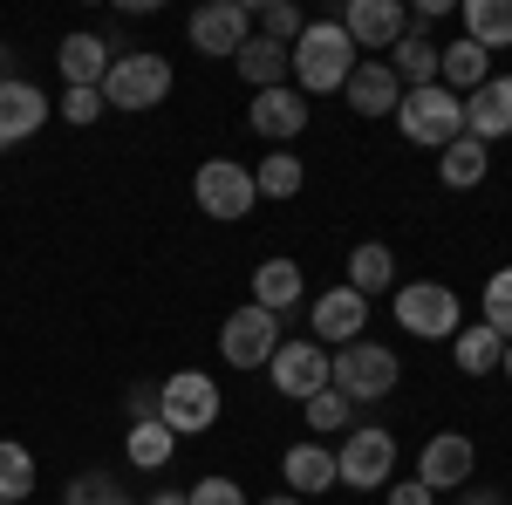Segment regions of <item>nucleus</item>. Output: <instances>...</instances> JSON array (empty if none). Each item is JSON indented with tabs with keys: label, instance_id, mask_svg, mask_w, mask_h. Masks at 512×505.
I'll return each instance as SVG.
<instances>
[{
	"label": "nucleus",
	"instance_id": "20",
	"mask_svg": "<svg viewBox=\"0 0 512 505\" xmlns=\"http://www.w3.org/2000/svg\"><path fill=\"white\" fill-rule=\"evenodd\" d=\"M280 478H287L294 499H315V492L335 485V451H328V444H294V451L280 458Z\"/></svg>",
	"mask_w": 512,
	"mask_h": 505
},
{
	"label": "nucleus",
	"instance_id": "37",
	"mask_svg": "<svg viewBox=\"0 0 512 505\" xmlns=\"http://www.w3.org/2000/svg\"><path fill=\"white\" fill-rule=\"evenodd\" d=\"M185 505H246V492H239L233 478H198L192 492H185Z\"/></svg>",
	"mask_w": 512,
	"mask_h": 505
},
{
	"label": "nucleus",
	"instance_id": "28",
	"mask_svg": "<svg viewBox=\"0 0 512 505\" xmlns=\"http://www.w3.org/2000/svg\"><path fill=\"white\" fill-rule=\"evenodd\" d=\"M383 62L396 69V82H403V89H424V82H437V41H424L417 28H410V35L383 55Z\"/></svg>",
	"mask_w": 512,
	"mask_h": 505
},
{
	"label": "nucleus",
	"instance_id": "42",
	"mask_svg": "<svg viewBox=\"0 0 512 505\" xmlns=\"http://www.w3.org/2000/svg\"><path fill=\"white\" fill-rule=\"evenodd\" d=\"M260 505H308V499H294V492H280V499H260Z\"/></svg>",
	"mask_w": 512,
	"mask_h": 505
},
{
	"label": "nucleus",
	"instance_id": "16",
	"mask_svg": "<svg viewBox=\"0 0 512 505\" xmlns=\"http://www.w3.org/2000/svg\"><path fill=\"white\" fill-rule=\"evenodd\" d=\"M41 123H48V96H41L35 82H21V76H0V151L28 144Z\"/></svg>",
	"mask_w": 512,
	"mask_h": 505
},
{
	"label": "nucleus",
	"instance_id": "45",
	"mask_svg": "<svg viewBox=\"0 0 512 505\" xmlns=\"http://www.w3.org/2000/svg\"><path fill=\"white\" fill-rule=\"evenodd\" d=\"M0 505H7V499H0Z\"/></svg>",
	"mask_w": 512,
	"mask_h": 505
},
{
	"label": "nucleus",
	"instance_id": "13",
	"mask_svg": "<svg viewBox=\"0 0 512 505\" xmlns=\"http://www.w3.org/2000/svg\"><path fill=\"white\" fill-rule=\"evenodd\" d=\"M342 96H349L355 117H396L403 82H396V69L383 62V55H362V62H355V76L342 82Z\"/></svg>",
	"mask_w": 512,
	"mask_h": 505
},
{
	"label": "nucleus",
	"instance_id": "27",
	"mask_svg": "<svg viewBox=\"0 0 512 505\" xmlns=\"http://www.w3.org/2000/svg\"><path fill=\"white\" fill-rule=\"evenodd\" d=\"M342 287H355L362 301L383 294V287H396V253H390V246H376V239L355 246V253H349V280H342Z\"/></svg>",
	"mask_w": 512,
	"mask_h": 505
},
{
	"label": "nucleus",
	"instance_id": "4",
	"mask_svg": "<svg viewBox=\"0 0 512 505\" xmlns=\"http://www.w3.org/2000/svg\"><path fill=\"white\" fill-rule=\"evenodd\" d=\"M396 328L417 335V342H451V335L465 328V308H458L451 287H437V280H410V287H396Z\"/></svg>",
	"mask_w": 512,
	"mask_h": 505
},
{
	"label": "nucleus",
	"instance_id": "35",
	"mask_svg": "<svg viewBox=\"0 0 512 505\" xmlns=\"http://www.w3.org/2000/svg\"><path fill=\"white\" fill-rule=\"evenodd\" d=\"M62 505H117V478H110V471H76L69 492H62Z\"/></svg>",
	"mask_w": 512,
	"mask_h": 505
},
{
	"label": "nucleus",
	"instance_id": "22",
	"mask_svg": "<svg viewBox=\"0 0 512 505\" xmlns=\"http://www.w3.org/2000/svg\"><path fill=\"white\" fill-rule=\"evenodd\" d=\"M485 171H492V151H485L478 137H458V144H444V151H437V178H444L451 192H472Z\"/></svg>",
	"mask_w": 512,
	"mask_h": 505
},
{
	"label": "nucleus",
	"instance_id": "34",
	"mask_svg": "<svg viewBox=\"0 0 512 505\" xmlns=\"http://www.w3.org/2000/svg\"><path fill=\"white\" fill-rule=\"evenodd\" d=\"M485 328H499L512 342V267H499L485 280Z\"/></svg>",
	"mask_w": 512,
	"mask_h": 505
},
{
	"label": "nucleus",
	"instance_id": "36",
	"mask_svg": "<svg viewBox=\"0 0 512 505\" xmlns=\"http://www.w3.org/2000/svg\"><path fill=\"white\" fill-rule=\"evenodd\" d=\"M103 110H110V103H103V89H62V123H96L103 117Z\"/></svg>",
	"mask_w": 512,
	"mask_h": 505
},
{
	"label": "nucleus",
	"instance_id": "12",
	"mask_svg": "<svg viewBox=\"0 0 512 505\" xmlns=\"http://www.w3.org/2000/svg\"><path fill=\"white\" fill-rule=\"evenodd\" d=\"M274 389L294 396V403L321 396V389H328V349H321V342H280L274 349Z\"/></svg>",
	"mask_w": 512,
	"mask_h": 505
},
{
	"label": "nucleus",
	"instance_id": "19",
	"mask_svg": "<svg viewBox=\"0 0 512 505\" xmlns=\"http://www.w3.org/2000/svg\"><path fill=\"white\" fill-rule=\"evenodd\" d=\"M55 69H62V82H69V89H103V76H110V41L89 35V28L62 35V48H55Z\"/></svg>",
	"mask_w": 512,
	"mask_h": 505
},
{
	"label": "nucleus",
	"instance_id": "33",
	"mask_svg": "<svg viewBox=\"0 0 512 505\" xmlns=\"http://www.w3.org/2000/svg\"><path fill=\"white\" fill-rule=\"evenodd\" d=\"M253 21H260V35L280 41V48H294V41H301V28H308L294 0H267V7H253Z\"/></svg>",
	"mask_w": 512,
	"mask_h": 505
},
{
	"label": "nucleus",
	"instance_id": "9",
	"mask_svg": "<svg viewBox=\"0 0 512 505\" xmlns=\"http://www.w3.org/2000/svg\"><path fill=\"white\" fill-rule=\"evenodd\" d=\"M185 35H192V48L198 55H239L246 41H253V7L246 0H205L192 21H185Z\"/></svg>",
	"mask_w": 512,
	"mask_h": 505
},
{
	"label": "nucleus",
	"instance_id": "17",
	"mask_svg": "<svg viewBox=\"0 0 512 505\" xmlns=\"http://www.w3.org/2000/svg\"><path fill=\"white\" fill-rule=\"evenodd\" d=\"M246 123H253V137H267V144H287V137H301L308 130V96L301 89H260L253 96V110H246Z\"/></svg>",
	"mask_w": 512,
	"mask_h": 505
},
{
	"label": "nucleus",
	"instance_id": "10",
	"mask_svg": "<svg viewBox=\"0 0 512 505\" xmlns=\"http://www.w3.org/2000/svg\"><path fill=\"white\" fill-rule=\"evenodd\" d=\"M219 349H226V362H233V369H260V362H274V349H280V314H267V308H253V301H246L239 314H226Z\"/></svg>",
	"mask_w": 512,
	"mask_h": 505
},
{
	"label": "nucleus",
	"instance_id": "7",
	"mask_svg": "<svg viewBox=\"0 0 512 505\" xmlns=\"http://www.w3.org/2000/svg\"><path fill=\"white\" fill-rule=\"evenodd\" d=\"M192 198H198L205 219L233 226V219L253 212V198H260V192H253V171H246V164H233V157H205L198 178H192Z\"/></svg>",
	"mask_w": 512,
	"mask_h": 505
},
{
	"label": "nucleus",
	"instance_id": "6",
	"mask_svg": "<svg viewBox=\"0 0 512 505\" xmlns=\"http://www.w3.org/2000/svg\"><path fill=\"white\" fill-rule=\"evenodd\" d=\"M396 376H403V362H396L383 342H349V349H335V362H328V383L342 389L349 403H376V396H390Z\"/></svg>",
	"mask_w": 512,
	"mask_h": 505
},
{
	"label": "nucleus",
	"instance_id": "32",
	"mask_svg": "<svg viewBox=\"0 0 512 505\" xmlns=\"http://www.w3.org/2000/svg\"><path fill=\"white\" fill-rule=\"evenodd\" d=\"M349 417H355V403L342 396V389L328 383L321 396H308V430L315 437H335V430H349Z\"/></svg>",
	"mask_w": 512,
	"mask_h": 505
},
{
	"label": "nucleus",
	"instance_id": "2",
	"mask_svg": "<svg viewBox=\"0 0 512 505\" xmlns=\"http://www.w3.org/2000/svg\"><path fill=\"white\" fill-rule=\"evenodd\" d=\"M396 130L410 137V144H458L465 137V96H451L444 82H424V89H403V103H396Z\"/></svg>",
	"mask_w": 512,
	"mask_h": 505
},
{
	"label": "nucleus",
	"instance_id": "40",
	"mask_svg": "<svg viewBox=\"0 0 512 505\" xmlns=\"http://www.w3.org/2000/svg\"><path fill=\"white\" fill-rule=\"evenodd\" d=\"M458 505H506V499H499V492H465Z\"/></svg>",
	"mask_w": 512,
	"mask_h": 505
},
{
	"label": "nucleus",
	"instance_id": "31",
	"mask_svg": "<svg viewBox=\"0 0 512 505\" xmlns=\"http://www.w3.org/2000/svg\"><path fill=\"white\" fill-rule=\"evenodd\" d=\"M28 492H35V451L14 444V437H0V499L21 505Z\"/></svg>",
	"mask_w": 512,
	"mask_h": 505
},
{
	"label": "nucleus",
	"instance_id": "8",
	"mask_svg": "<svg viewBox=\"0 0 512 505\" xmlns=\"http://www.w3.org/2000/svg\"><path fill=\"white\" fill-rule=\"evenodd\" d=\"M396 471V437L376 424L349 430V444L335 451V485H355V492H383Z\"/></svg>",
	"mask_w": 512,
	"mask_h": 505
},
{
	"label": "nucleus",
	"instance_id": "14",
	"mask_svg": "<svg viewBox=\"0 0 512 505\" xmlns=\"http://www.w3.org/2000/svg\"><path fill=\"white\" fill-rule=\"evenodd\" d=\"M472 471H478L472 437H458V430H437L431 444H424V458H417V485H431V492H451V485H465Z\"/></svg>",
	"mask_w": 512,
	"mask_h": 505
},
{
	"label": "nucleus",
	"instance_id": "15",
	"mask_svg": "<svg viewBox=\"0 0 512 505\" xmlns=\"http://www.w3.org/2000/svg\"><path fill=\"white\" fill-rule=\"evenodd\" d=\"M308 321H315L321 349L335 342V349H349V342H362V321H369V301L355 294V287H328V294H315V308H308Z\"/></svg>",
	"mask_w": 512,
	"mask_h": 505
},
{
	"label": "nucleus",
	"instance_id": "43",
	"mask_svg": "<svg viewBox=\"0 0 512 505\" xmlns=\"http://www.w3.org/2000/svg\"><path fill=\"white\" fill-rule=\"evenodd\" d=\"M499 369H506V383H512V342H506V355H499Z\"/></svg>",
	"mask_w": 512,
	"mask_h": 505
},
{
	"label": "nucleus",
	"instance_id": "30",
	"mask_svg": "<svg viewBox=\"0 0 512 505\" xmlns=\"http://www.w3.org/2000/svg\"><path fill=\"white\" fill-rule=\"evenodd\" d=\"M123 451H130V465H137V471H158V465H171L178 437H171L158 417H144V424H130V444H123Z\"/></svg>",
	"mask_w": 512,
	"mask_h": 505
},
{
	"label": "nucleus",
	"instance_id": "5",
	"mask_svg": "<svg viewBox=\"0 0 512 505\" xmlns=\"http://www.w3.org/2000/svg\"><path fill=\"white\" fill-rule=\"evenodd\" d=\"M158 424L171 437H198V430L219 424V383L205 369H178L164 376V396H158Z\"/></svg>",
	"mask_w": 512,
	"mask_h": 505
},
{
	"label": "nucleus",
	"instance_id": "44",
	"mask_svg": "<svg viewBox=\"0 0 512 505\" xmlns=\"http://www.w3.org/2000/svg\"><path fill=\"white\" fill-rule=\"evenodd\" d=\"M117 505H137V499H117Z\"/></svg>",
	"mask_w": 512,
	"mask_h": 505
},
{
	"label": "nucleus",
	"instance_id": "24",
	"mask_svg": "<svg viewBox=\"0 0 512 505\" xmlns=\"http://www.w3.org/2000/svg\"><path fill=\"white\" fill-rule=\"evenodd\" d=\"M301 267L294 260H267V267L253 273V308H267V314H287L294 301H301Z\"/></svg>",
	"mask_w": 512,
	"mask_h": 505
},
{
	"label": "nucleus",
	"instance_id": "11",
	"mask_svg": "<svg viewBox=\"0 0 512 505\" xmlns=\"http://www.w3.org/2000/svg\"><path fill=\"white\" fill-rule=\"evenodd\" d=\"M342 28H349L355 55H390L396 41L410 35V14H403V0H349Z\"/></svg>",
	"mask_w": 512,
	"mask_h": 505
},
{
	"label": "nucleus",
	"instance_id": "18",
	"mask_svg": "<svg viewBox=\"0 0 512 505\" xmlns=\"http://www.w3.org/2000/svg\"><path fill=\"white\" fill-rule=\"evenodd\" d=\"M465 137H478L485 151H492L499 137H512V76H492L465 96Z\"/></svg>",
	"mask_w": 512,
	"mask_h": 505
},
{
	"label": "nucleus",
	"instance_id": "29",
	"mask_svg": "<svg viewBox=\"0 0 512 505\" xmlns=\"http://www.w3.org/2000/svg\"><path fill=\"white\" fill-rule=\"evenodd\" d=\"M301 185H308V164H301L294 151H267L260 171H253V192L260 198H294Z\"/></svg>",
	"mask_w": 512,
	"mask_h": 505
},
{
	"label": "nucleus",
	"instance_id": "39",
	"mask_svg": "<svg viewBox=\"0 0 512 505\" xmlns=\"http://www.w3.org/2000/svg\"><path fill=\"white\" fill-rule=\"evenodd\" d=\"M158 396H164V383H137L130 396H123V410H130V417L144 424V417H158Z\"/></svg>",
	"mask_w": 512,
	"mask_h": 505
},
{
	"label": "nucleus",
	"instance_id": "21",
	"mask_svg": "<svg viewBox=\"0 0 512 505\" xmlns=\"http://www.w3.org/2000/svg\"><path fill=\"white\" fill-rule=\"evenodd\" d=\"M437 82L451 89V96H472L478 82H492V55L478 48V41H451V48H437Z\"/></svg>",
	"mask_w": 512,
	"mask_h": 505
},
{
	"label": "nucleus",
	"instance_id": "3",
	"mask_svg": "<svg viewBox=\"0 0 512 505\" xmlns=\"http://www.w3.org/2000/svg\"><path fill=\"white\" fill-rule=\"evenodd\" d=\"M164 96H171V62L151 55V48H123L110 62V76H103V103L110 110H158Z\"/></svg>",
	"mask_w": 512,
	"mask_h": 505
},
{
	"label": "nucleus",
	"instance_id": "41",
	"mask_svg": "<svg viewBox=\"0 0 512 505\" xmlns=\"http://www.w3.org/2000/svg\"><path fill=\"white\" fill-rule=\"evenodd\" d=\"M144 505H185V492H151Z\"/></svg>",
	"mask_w": 512,
	"mask_h": 505
},
{
	"label": "nucleus",
	"instance_id": "25",
	"mask_svg": "<svg viewBox=\"0 0 512 505\" xmlns=\"http://www.w3.org/2000/svg\"><path fill=\"white\" fill-rule=\"evenodd\" d=\"M233 69H239V76H246V82H253V89H280L294 62H287V48H280V41L253 35V41H246V48H239V55H233Z\"/></svg>",
	"mask_w": 512,
	"mask_h": 505
},
{
	"label": "nucleus",
	"instance_id": "26",
	"mask_svg": "<svg viewBox=\"0 0 512 505\" xmlns=\"http://www.w3.org/2000/svg\"><path fill=\"white\" fill-rule=\"evenodd\" d=\"M465 41H478L485 55L512 48V0H465Z\"/></svg>",
	"mask_w": 512,
	"mask_h": 505
},
{
	"label": "nucleus",
	"instance_id": "23",
	"mask_svg": "<svg viewBox=\"0 0 512 505\" xmlns=\"http://www.w3.org/2000/svg\"><path fill=\"white\" fill-rule=\"evenodd\" d=\"M499 355H506V335H499V328H485V321L451 335V362H458L465 376H492V369H499Z\"/></svg>",
	"mask_w": 512,
	"mask_h": 505
},
{
	"label": "nucleus",
	"instance_id": "38",
	"mask_svg": "<svg viewBox=\"0 0 512 505\" xmlns=\"http://www.w3.org/2000/svg\"><path fill=\"white\" fill-rule=\"evenodd\" d=\"M383 505H431V485H417V478H390V485H383Z\"/></svg>",
	"mask_w": 512,
	"mask_h": 505
},
{
	"label": "nucleus",
	"instance_id": "1",
	"mask_svg": "<svg viewBox=\"0 0 512 505\" xmlns=\"http://www.w3.org/2000/svg\"><path fill=\"white\" fill-rule=\"evenodd\" d=\"M287 62H294V76H301V96H328V89H342L355 76V41L342 21H308L301 41L287 48Z\"/></svg>",
	"mask_w": 512,
	"mask_h": 505
}]
</instances>
